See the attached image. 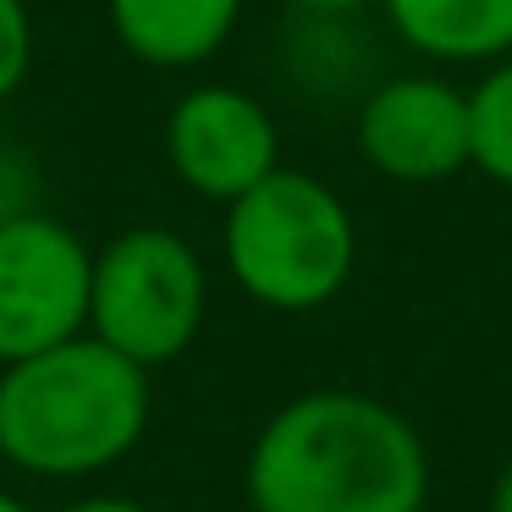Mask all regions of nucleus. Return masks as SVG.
Wrapping results in <instances>:
<instances>
[{
  "instance_id": "4468645a",
  "label": "nucleus",
  "mask_w": 512,
  "mask_h": 512,
  "mask_svg": "<svg viewBox=\"0 0 512 512\" xmlns=\"http://www.w3.org/2000/svg\"><path fill=\"white\" fill-rule=\"evenodd\" d=\"M303 12H358V6H369V0H298Z\"/></svg>"
},
{
  "instance_id": "6e6552de",
  "label": "nucleus",
  "mask_w": 512,
  "mask_h": 512,
  "mask_svg": "<svg viewBox=\"0 0 512 512\" xmlns=\"http://www.w3.org/2000/svg\"><path fill=\"white\" fill-rule=\"evenodd\" d=\"M111 34L144 67H204L232 39L243 0H105Z\"/></svg>"
},
{
  "instance_id": "20e7f679",
  "label": "nucleus",
  "mask_w": 512,
  "mask_h": 512,
  "mask_svg": "<svg viewBox=\"0 0 512 512\" xmlns=\"http://www.w3.org/2000/svg\"><path fill=\"white\" fill-rule=\"evenodd\" d=\"M210 303L199 248L171 226L116 232L94 254L89 336L138 369H160L193 347Z\"/></svg>"
},
{
  "instance_id": "39448f33",
  "label": "nucleus",
  "mask_w": 512,
  "mask_h": 512,
  "mask_svg": "<svg viewBox=\"0 0 512 512\" xmlns=\"http://www.w3.org/2000/svg\"><path fill=\"white\" fill-rule=\"evenodd\" d=\"M94 248L56 215H0V364L89 331Z\"/></svg>"
},
{
  "instance_id": "423d86ee",
  "label": "nucleus",
  "mask_w": 512,
  "mask_h": 512,
  "mask_svg": "<svg viewBox=\"0 0 512 512\" xmlns=\"http://www.w3.org/2000/svg\"><path fill=\"white\" fill-rule=\"evenodd\" d=\"M166 166L199 199L232 204L281 166L276 116L248 89H188L166 116Z\"/></svg>"
},
{
  "instance_id": "7ed1b4c3",
  "label": "nucleus",
  "mask_w": 512,
  "mask_h": 512,
  "mask_svg": "<svg viewBox=\"0 0 512 512\" xmlns=\"http://www.w3.org/2000/svg\"><path fill=\"white\" fill-rule=\"evenodd\" d=\"M226 270L254 303L281 314L325 309L358 265V226L336 188L276 166L259 188L226 204Z\"/></svg>"
},
{
  "instance_id": "9d476101",
  "label": "nucleus",
  "mask_w": 512,
  "mask_h": 512,
  "mask_svg": "<svg viewBox=\"0 0 512 512\" xmlns=\"http://www.w3.org/2000/svg\"><path fill=\"white\" fill-rule=\"evenodd\" d=\"M468 133H474V166L512 188V56L468 89Z\"/></svg>"
},
{
  "instance_id": "0eeeda50",
  "label": "nucleus",
  "mask_w": 512,
  "mask_h": 512,
  "mask_svg": "<svg viewBox=\"0 0 512 512\" xmlns=\"http://www.w3.org/2000/svg\"><path fill=\"white\" fill-rule=\"evenodd\" d=\"M358 155L391 182H446L474 166L468 94L430 72H402L380 83L358 111Z\"/></svg>"
},
{
  "instance_id": "9b49d317",
  "label": "nucleus",
  "mask_w": 512,
  "mask_h": 512,
  "mask_svg": "<svg viewBox=\"0 0 512 512\" xmlns=\"http://www.w3.org/2000/svg\"><path fill=\"white\" fill-rule=\"evenodd\" d=\"M34 67V17L23 0H0V100H12Z\"/></svg>"
},
{
  "instance_id": "1a4fd4ad",
  "label": "nucleus",
  "mask_w": 512,
  "mask_h": 512,
  "mask_svg": "<svg viewBox=\"0 0 512 512\" xmlns=\"http://www.w3.org/2000/svg\"><path fill=\"white\" fill-rule=\"evenodd\" d=\"M408 50L457 67H496L512 56V0H380Z\"/></svg>"
},
{
  "instance_id": "f257e3e1",
  "label": "nucleus",
  "mask_w": 512,
  "mask_h": 512,
  "mask_svg": "<svg viewBox=\"0 0 512 512\" xmlns=\"http://www.w3.org/2000/svg\"><path fill=\"white\" fill-rule=\"evenodd\" d=\"M243 479L254 512H424L430 452L391 402L303 391L254 435Z\"/></svg>"
},
{
  "instance_id": "f03ea898",
  "label": "nucleus",
  "mask_w": 512,
  "mask_h": 512,
  "mask_svg": "<svg viewBox=\"0 0 512 512\" xmlns=\"http://www.w3.org/2000/svg\"><path fill=\"white\" fill-rule=\"evenodd\" d=\"M149 430V369L89 331L50 353L0 364V457L39 479L116 468Z\"/></svg>"
},
{
  "instance_id": "2eb2a0df",
  "label": "nucleus",
  "mask_w": 512,
  "mask_h": 512,
  "mask_svg": "<svg viewBox=\"0 0 512 512\" xmlns=\"http://www.w3.org/2000/svg\"><path fill=\"white\" fill-rule=\"evenodd\" d=\"M0 512H34V507L23 496H12V490H0Z\"/></svg>"
},
{
  "instance_id": "f8f14e48",
  "label": "nucleus",
  "mask_w": 512,
  "mask_h": 512,
  "mask_svg": "<svg viewBox=\"0 0 512 512\" xmlns=\"http://www.w3.org/2000/svg\"><path fill=\"white\" fill-rule=\"evenodd\" d=\"M61 512H149V507L133 501V496H83V501H72V507H61Z\"/></svg>"
},
{
  "instance_id": "ddd939ff",
  "label": "nucleus",
  "mask_w": 512,
  "mask_h": 512,
  "mask_svg": "<svg viewBox=\"0 0 512 512\" xmlns=\"http://www.w3.org/2000/svg\"><path fill=\"white\" fill-rule=\"evenodd\" d=\"M490 512H512V463L496 474V490H490Z\"/></svg>"
}]
</instances>
